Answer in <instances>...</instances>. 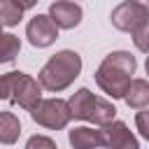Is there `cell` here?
Here are the masks:
<instances>
[{
  "label": "cell",
  "instance_id": "3957f363",
  "mask_svg": "<svg viewBox=\"0 0 149 149\" xmlns=\"http://www.w3.org/2000/svg\"><path fill=\"white\" fill-rule=\"evenodd\" d=\"M112 23L119 30H126L133 35L140 51L149 49L147 35H149V0H126L119 7L112 9Z\"/></svg>",
  "mask_w": 149,
  "mask_h": 149
},
{
  "label": "cell",
  "instance_id": "e0dca14e",
  "mask_svg": "<svg viewBox=\"0 0 149 149\" xmlns=\"http://www.w3.org/2000/svg\"><path fill=\"white\" fill-rule=\"evenodd\" d=\"M14 2H16V5L21 7V9H30V7H35V5H37L40 0H14Z\"/></svg>",
  "mask_w": 149,
  "mask_h": 149
},
{
  "label": "cell",
  "instance_id": "7a4b0ae2",
  "mask_svg": "<svg viewBox=\"0 0 149 149\" xmlns=\"http://www.w3.org/2000/svg\"><path fill=\"white\" fill-rule=\"evenodd\" d=\"M79 72H81L79 54L63 49L44 63V68L37 74V84L40 88H47V91H63L79 77Z\"/></svg>",
  "mask_w": 149,
  "mask_h": 149
},
{
  "label": "cell",
  "instance_id": "4fadbf2b",
  "mask_svg": "<svg viewBox=\"0 0 149 149\" xmlns=\"http://www.w3.org/2000/svg\"><path fill=\"white\" fill-rule=\"evenodd\" d=\"M21 51V42L12 33H0V63H12Z\"/></svg>",
  "mask_w": 149,
  "mask_h": 149
},
{
  "label": "cell",
  "instance_id": "5b68a950",
  "mask_svg": "<svg viewBox=\"0 0 149 149\" xmlns=\"http://www.w3.org/2000/svg\"><path fill=\"white\" fill-rule=\"evenodd\" d=\"M5 77H7V98L14 105H21L23 109L30 112L42 100L40 98V84L30 74L14 70V72H7Z\"/></svg>",
  "mask_w": 149,
  "mask_h": 149
},
{
  "label": "cell",
  "instance_id": "2e32d148",
  "mask_svg": "<svg viewBox=\"0 0 149 149\" xmlns=\"http://www.w3.org/2000/svg\"><path fill=\"white\" fill-rule=\"evenodd\" d=\"M137 128L144 137H149V126H147V112H137Z\"/></svg>",
  "mask_w": 149,
  "mask_h": 149
},
{
  "label": "cell",
  "instance_id": "52a82bcc",
  "mask_svg": "<svg viewBox=\"0 0 149 149\" xmlns=\"http://www.w3.org/2000/svg\"><path fill=\"white\" fill-rule=\"evenodd\" d=\"M100 137H102V147H109V149H140L135 135L128 130L123 121L105 123L100 128Z\"/></svg>",
  "mask_w": 149,
  "mask_h": 149
},
{
  "label": "cell",
  "instance_id": "9a60e30c",
  "mask_svg": "<svg viewBox=\"0 0 149 149\" xmlns=\"http://www.w3.org/2000/svg\"><path fill=\"white\" fill-rule=\"evenodd\" d=\"M26 149H56V142L47 135H33L26 142Z\"/></svg>",
  "mask_w": 149,
  "mask_h": 149
},
{
  "label": "cell",
  "instance_id": "ac0fdd59",
  "mask_svg": "<svg viewBox=\"0 0 149 149\" xmlns=\"http://www.w3.org/2000/svg\"><path fill=\"white\" fill-rule=\"evenodd\" d=\"M2 98H7V77L5 74H0V100Z\"/></svg>",
  "mask_w": 149,
  "mask_h": 149
},
{
  "label": "cell",
  "instance_id": "5bb4252c",
  "mask_svg": "<svg viewBox=\"0 0 149 149\" xmlns=\"http://www.w3.org/2000/svg\"><path fill=\"white\" fill-rule=\"evenodd\" d=\"M23 16V9L14 0H0V26H16Z\"/></svg>",
  "mask_w": 149,
  "mask_h": 149
},
{
  "label": "cell",
  "instance_id": "d6986e66",
  "mask_svg": "<svg viewBox=\"0 0 149 149\" xmlns=\"http://www.w3.org/2000/svg\"><path fill=\"white\" fill-rule=\"evenodd\" d=\"M0 33H2V26H0Z\"/></svg>",
  "mask_w": 149,
  "mask_h": 149
},
{
  "label": "cell",
  "instance_id": "8fae6325",
  "mask_svg": "<svg viewBox=\"0 0 149 149\" xmlns=\"http://www.w3.org/2000/svg\"><path fill=\"white\" fill-rule=\"evenodd\" d=\"M68 137H70L72 149H98V147H102L100 130H93V128H88V126L72 128Z\"/></svg>",
  "mask_w": 149,
  "mask_h": 149
},
{
  "label": "cell",
  "instance_id": "9c48e42d",
  "mask_svg": "<svg viewBox=\"0 0 149 149\" xmlns=\"http://www.w3.org/2000/svg\"><path fill=\"white\" fill-rule=\"evenodd\" d=\"M49 19H51V23L56 28L70 30V28L79 26V21H81V7L77 2H72V0H58V2H54L49 7Z\"/></svg>",
  "mask_w": 149,
  "mask_h": 149
},
{
  "label": "cell",
  "instance_id": "ba28073f",
  "mask_svg": "<svg viewBox=\"0 0 149 149\" xmlns=\"http://www.w3.org/2000/svg\"><path fill=\"white\" fill-rule=\"evenodd\" d=\"M26 37H28V42L33 44V47H49V44H54L56 42V37H58V28L51 23V19L47 16V14H37V16H33L30 21H28V26H26Z\"/></svg>",
  "mask_w": 149,
  "mask_h": 149
},
{
  "label": "cell",
  "instance_id": "7c38bea8",
  "mask_svg": "<svg viewBox=\"0 0 149 149\" xmlns=\"http://www.w3.org/2000/svg\"><path fill=\"white\" fill-rule=\"evenodd\" d=\"M21 135V121L12 112H0V142L14 144Z\"/></svg>",
  "mask_w": 149,
  "mask_h": 149
},
{
  "label": "cell",
  "instance_id": "277c9868",
  "mask_svg": "<svg viewBox=\"0 0 149 149\" xmlns=\"http://www.w3.org/2000/svg\"><path fill=\"white\" fill-rule=\"evenodd\" d=\"M68 107H70V114L74 119H81V121H91L95 126H105L109 121H114L116 116V107L98 95H93L88 88H79L70 100H68Z\"/></svg>",
  "mask_w": 149,
  "mask_h": 149
},
{
  "label": "cell",
  "instance_id": "30bf717a",
  "mask_svg": "<svg viewBox=\"0 0 149 149\" xmlns=\"http://www.w3.org/2000/svg\"><path fill=\"white\" fill-rule=\"evenodd\" d=\"M123 100L133 109H144L149 105V84L144 79H130V84L123 91Z\"/></svg>",
  "mask_w": 149,
  "mask_h": 149
},
{
  "label": "cell",
  "instance_id": "8992f818",
  "mask_svg": "<svg viewBox=\"0 0 149 149\" xmlns=\"http://www.w3.org/2000/svg\"><path fill=\"white\" fill-rule=\"evenodd\" d=\"M30 116L44 126V128H51V130H61L70 123L72 114H70V107L65 100L61 98H47V100H40L33 109H30Z\"/></svg>",
  "mask_w": 149,
  "mask_h": 149
},
{
  "label": "cell",
  "instance_id": "6da1fadb",
  "mask_svg": "<svg viewBox=\"0 0 149 149\" xmlns=\"http://www.w3.org/2000/svg\"><path fill=\"white\" fill-rule=\"evenodd\" d=\"M135 58L128 51H112L105 56L100 68L95 70V84L112 98H123L126 86L130 84V77L135 74Z\"/></svg>",
  "mask_w": 149,
  "mask_h": 149
}]
</instances>
